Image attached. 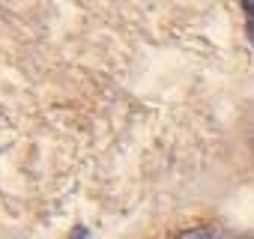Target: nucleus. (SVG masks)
<instances>
[{
    "label": "nucleus",
    "instance_id": "1",
    "mask_svg": "<svg viewBox=\"0 0 254 239\" xmlns=\"http://www.w3.org/2000/svg\"><path fill=\"white\" fill-rule=\"evenodd\" d=\"M174 239H236V236H230V233H224L218 227H191V230L177 233Z\"/></svg>",
    "mask_w": 254,
    "mask_h": 239
},
{
    "label": "nucleus",
    "instance_id": "2",
    "mask_svg": "<svg viewBox=\"0 0 254 239\" xmlns=\"http://www.w3.org/2000/svg\"><path fill=\"white\" fill-rule=\"evenodd\" d=\"M242 12H245V30H248V39L254 45V3H242Z\"/></svg>",
    "mask_w": 254,
    "mask_h": 239
},
{
    "label": "nucleus",
    "instance_id": "3",
    "mask_svg": "<svg viewBox=\"0 0 254 239\" xmlns=\"http://www.w3.org/2000/svg\"><path fill=\"white\" fill-rule=\"evenodd\" d=\"M87 236H90V233H87V227H75L66 239H87Z\"/></svg>",
    "mask_w": 254,
    "mask_h": 239
}]
</instances>
